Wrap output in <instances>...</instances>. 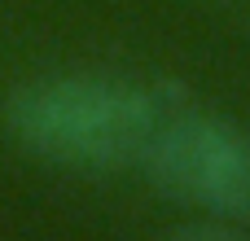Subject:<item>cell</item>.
Segmentation results:
<instances>
[{"label":"cell","mask_w":250,"mask_h":241,"mask_svg":"<svg viewBox=\"0 0 250 241\" xmlns=\"http://www.w3.org/2000/svg\"><path fill=\"white\" fill-rule=\"evenodd\" d=\"M180 105L185 97L167 88L66 75L18 88L4 105V123L9 136L44 162L70 171H119L141 167L154 132Z\"/></svg>","instance_id":"cell-1"},{"label":"cell","mask_w":250,"mask_h":241,"mask_svg":"<svg viewBox=\"0 0 250 241\" xmlns=\"http://www.w3.org/2000/svg\"><path fill=\"white\" fill-rule=\"evenodd\" d=\"M145 176L176 202L250 220V136L180 105L141 158Z\"/></svg>","instance_id":"cell-2"},{"label":"cell","mask_w":250,"mask_h":241,"mask_svg":"<svg viewBox=\"0 0 250 241\" xmlns=\"http://www.w3.org/2000/svg\"><path fill=\"white\" fill-rule=\"evenodd\" d=\"M167 241H250V237L224 228V224H185V228H176Z\"/></svg>","instance_id":"cell-3"}]
</instances>
